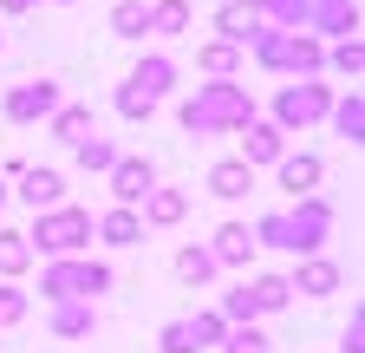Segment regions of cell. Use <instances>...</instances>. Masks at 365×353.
I'll return each mask as SVG.
<instances>
[{"mask_svg": "<svg viewBox=\"0 0 365 353\" xmlns=\"http://www.w3.org/2000/svg\"><path fill=\"white\" fill-rule=\"evenodd\" d=\"M255 111V92L242 79H222V85H196V99L176 105V124L190 131V138H222V131H242Z\"/></svg>", "mask_w": 365, "mask_h": 353, "instance_id": "1", "label": "cell"}, {"mask_svg": "<svg viewBox=\"0 0 365 353\" xmlns=\"http://www.w3.org/2000/svg\"><path fill=\"white\" fill-rule=\"evenodd\" d=\"M20 236H26V249H33V262H39V255H46V262H72V255L91 249V209H78V203L39 209L33 229H20Z\"/></svg>", "mask_w": 365, "mask_h": 353, "instance_id": "2", "label": "cell"}, {"mask_svg": "<svg viewBox=\"0 0 365 353\" xmlns=\"http://www.w3.org/2000/svg\"><path fill=\"white\" fill-rule=\"evenodd\" d=\"M248 53H255V66L261 72H294V79H319L327 72V46H319L313 33H255L248 39Z\"/></svg>", "mask_w": 365, "mask_h": 353, "instance_id": "3", "label": "cell"}, {"mask_svg": "<svg viewBox=\"0 0 365 353\" xmlns=\"http://www.w3.org/2000/svg\"><path fill=\"white\" fill-rule=\"evenodd\" d=\"M111 262H91V255H72V262H46L39 269V294L46 301H91V294H111Z\"/></svg>", "mask_w": 365, "mask_h": 353, "instance_id": "4", "label": "cell"}, {"mask_svg": "<svg viewBox=\"0 0 365 353\" xmlns=\"http://www.w3.org/2000/svg\"><path fill=\"white\" fill-rule=\"evenodd\" d=\"M327 105H333V85H319V79H294V85H281L274 92V131L281 138H294V131H307V124H319L327 118Z\"/></svg>", "mask_w": 365, "mask_h": 353, "instance_id": "5", "label": "cell"}, {"mask_svg": "<svg viewBox=\"0 0 365 353\" xmlns=\"http://www.w3.org/2000/svg\"><path fill=\"white\" fill-rule=\"evenodd\" d=\"M66 99H59V79H20L7 85V99H0V118L7 124H39V118H53Z\"/></svg>", "mask_w": 365, "mask_h": 353, "instance_id": "6", "label": "cell"}, {"mask_svg": "<svg viewBox=\"0 0 365 353\" xmlns=\"http://www.w3.org/2000/svg\"><path fill=\"white\" fill-rule=\"evenodd\" d=\"M327 236H333V203H327V197H300V203L287 209V242H294V255H300V262L319 255V249H327Z\"/></svg>", "mask_w": 365, "mask_h": 353, "instance_id": "7", "label": "cell"}, {"mask_svg": "<svg viewBox=\"0 0 365 353\" xmlns=\"http://www.w3.org/2000/svg\"><path fill=\"white\" fill-rule=\"evenodd\" d=\"M105 184H111L118 209H137V203H144V197L157 190V164H150V157H118Z\"/></svg>", "mask_w": 365, "mask_h": 353, "instance_id": "8", "label": "cell"}, {"mask_svg": "<svg viewBox=\"0 0 365 353\" xmlns=\"http://www.w3.org/2000/svg\"><path fill=\"white\" fill-rule=\"evenodd\" d=\"M313 39H359V0H307Z\"/></svg>", "mask_w": 365, "mask_h": 353, "instance_id": "9", "label": "cell"}, {"mask_svg": "<svg viewBox=\"0 0 365 353\" xmlns=\"http://www.w3.org/2000/svg\"><path fill=\"white\" fill-rule=\"evenodd\" d=\"M14 184H20V190H7V197H20L33 216H39V209H59V203H66V176H59V170H46V164H26V170L14 176Z\"/></svg>", "mask_w": 365, "mask_h": 353, "instance_id": "10", "label": "cell"}, {"mask_svg": "<svg viewBox=\"0 0 365 353\" xmlns=\"http://www.w3.org/2000/svg\"><path fill=\"white\" fill-rule=\"evenodd\" d=\"M339 282H346V269H339V262H327V255H307L300 269L287 275V294H307V301H327V294H339Z\"/></svg>", "mask_w": 365, "mask_h": 353, "instance_id": "11", "label": "cell"}, {"mask_svg": "<svg viewBox=\"0 0 365 353\" xmlns=\"http://www.w3.org/2000/svg\"><path fill=\"white\" fill-rule=\"evenodd\" d=\"M274 176H281V190L300 203V197H319V176H327V164H319L313 151H287L281 164H274Z\"/></svg>", "mask_w": 365, "mask_h": 353, "instance_id": "12", "label": "cell"}, {"mask_svg": "<svg viewBox=\"0 0 365 353\" xmlns=\"http://www.w3.org/2000/svg\"><path fill=\"white\" fill-rule=\"evenodd\" d=\"M182 216H190V190H170V184H157L144 203H137V223L144 229H176Z\"/></svg>", "mask_w": 365, "mask_h": 353, "instance_id": "13", "label": "cell"}, {"mask_svg": "<svg viewBox=\"0 0 365 353\" xmlns=\"http://www.w3.org/2000/svg\"><path fill=\"white\" fill-rule=\"evenodd\" d=\"M124 85H130V92H144L150 105H163V99L176 92V59H170V53H150V59H137V72H130Z\"/></svg>", "mask_w": 365, "mask_h": 353, "instance_id": "14", "label": "cell"}, {"mask_svg": "<svg viewBox=\"0 0 365 353\" xmlns=\"http://www.w3.org/2000/svg\"><path fill=\"white\" fill-rule=\"evenodd\" d=\"M281 157H287V138H281L267 118H248V124H242V164L261 170V164H281Z\"/></svg>", "mask_w": 365, "mask_h": 353, "instance_id": "15", "label": "cell"}, {"mask_svg": "<svg viewBox=\"0 0 365 353\" xmlns=\"http://www.w3.org/2000/svg\"><path fill=\"white\" fill-rule=\"evenodd\" d=\"M215 33H222V46L248 53V39L261 33V20H255V7H248V0H222V7H215Z\"/></svg>", "mask_w": 365, "mask_h": 353, "instance_id": "16", "label": "cell"}, {"mask_svg": "<svg viewBox=\"0 0 365 353\" xmlns=\"http://www.w3.org/2000/svg\"><path fill=\"white\" fill-rule=\"evenodd\" d=\"M91 236H98L105 249H137L144 242V223H137V209H105V216H91Z\"/></svg>", "mask_w": 365, "mask_h": 353, "instance_id": "17", "label": "cell"}, {"mask_svg": "<svg viewBox=\"0 0 365 353\" xmlns=\"http://www.w3.org/2000/svg\"><path fill=\"white\" fill-rule=\"evenodd\" d=\"M255 190V170L242 164V157H222V164H209V197L215 203H242Z\"/></svg>", "mask_w": 365, "mask_h": 353, "instance_id": "18", "label": "cell"}, {"mask_svg": "<svg viewBox=\"0 0 365 353\" xmlns=\"http://www.w3.org/2000/svg\"><path fill=\"white\" fill-rule=\"evenodd\" d=\"M46 327H53L59 340H91L98 334V307L91 301H59L53 314H46Z\"/></svg>", "mask_w": 365, "mask_h": 353, "instance_id": "19", "label": "cell"}, {"mask_svg": "<svg viewBox=\"0 0 365 353\" xmlns=\"http://www.w3.org/2000/svg\"><path fill=\"white\" fill-rule=\"evenodd\" d=\"M209 255H215V269H248V255H255L248 223H222V229L209 236Z\"/></svg>", "mask_w": 365, "mask_h": 353, "instance_id": "20", "label": "cell"}, {"mask_svg": "<svg viewBox=\"0 0 365 353\" xmlns=\"http://www.w3.org/2000/svg\"><path fill=\"white\" fill-rule=\"evenodd\" d=\"M267 33H307V0H248Z\"/></svg>", "mask_w": 365, "mask_h": 353, "instance_id": "21", "label": "cell"}, {"mask_svg": "<svg viewBox=\"0 0 365 353\" xmlns=\"http://www.w3.org/2000/svg\"><path fill=\"white\" fill-rule=\"evenodd\" d=\"M327 124H333V138L359 144V138H365V99H359V92H333V105H327Z\"/></svg>", "mask_w": 365, "mask_h": 353, "instance_id": "22", "label": "cell"}, {"mask_svg": "<svg viewBox=\"0 0 365 353\" xmlns=\"http://www.w3.org/2000/svg\"><path fill=\"white\" fill-rule=\"evenodd\" d=\"M248 288V301H255V314H281V307L294 301L287 294V275H255V282H242Z\"/></svg>", "mask_w": 365, "mask_h": 353, "instance_id": "23", "label": "cell"}, {"mask_svg": "<svg viewBox=\"0 0 365 353\" xmlns=\"http://www.w3.org/2000/svg\"><path fill=\"white\" fill-rule=\"evenodd\" d=\"M72 157H78V170H98V176H111V164H118L124 151H118L111 138H98V131H91V138H78V144H72Z\"/></svg>", "mask_w": 365, "mask_h": 353, "instance_id": "24", "label": "cell"}, {"mask_svg": "<svg viewBox=\"0 0 365 353\" xmlns=\"http://www.w3.org/2000/svg\"><path fill=\"white\" fill-rule=\"evenodd\" d=\"M33 269V249H26V236L20 229H0V282H20Z\"/></svg>", "mask_w": 365, "mask_h": 353, "instance_id": "25", "label": "cell"}, {"mask_svg": "<svg viewBox=\"0 0 365 353\" xmlns=\"http://www.w3.org/2000/svg\"><path fill=\"white\" fill-rule=\"evenodd\" d=\"M196 66L209 72V85H222V79H235V72H242V53H235V46H222V39H209V46L196 53Z\"/></svg>", "mask_w": 365, "mask_h": 353, "instance_id": "26", "label": "cell"}, {"mask_svg": "<svg viewBox=\"0 0 365 353\" xmlns=\"http://www.w3.org/2000/svg\"><path fill=\"white\" fill-rule=\"evenodd\" d=\"M46 124H53V138H59V144H78V138H91V105H59Z\"/></svg>", "mask_w": 365, "mask_h": 353, "instance_id": "27", "label": "cell"}, {"mask_svg": "<svg viewBox=\"0 0 365 353\" xmlns=\"http://www.w3.org/2000/svg\"><path fill=\"white\" fill-rule=\"evenodd\" d=\"M327 72L352 79V92H359V72H365V46H359V39H333V46H327Z\"/></svg>", "mask_w": 365, "mask_h": 353, "instance_id": "28", "label": "cell"}, {"mask_svg": "<svg viewBox=\"0 0 365 353\" xmlns=\"http://www.w3.org/2000/svg\"><path fill=\"white\" fill-rule=\"evenodd\" d=\"M176 282H190V288H202V282H215V255L209 249H176Z\"/></svg>", "mask_w": 365, "mask_h": 353, "instance_id": "29", "label": "cell"}, {"mask_svg": "<svg viewBox=\"0 0 365 353\" xmlns=\"http://www.w3.org/2000/svg\"><path fill=\"white\" fill-rule=\"evenodd\" d=\"M111 33L118 39H144L150 33V7H144V0H118V7H111Z\"/></svg>", "mask_w": 365, "mask_h": 353, "instance_id": "30", "label": "cell"}, {"mask_svg": "<svg viewBox=\"0 0 365 353\" xmlns=\"http://www.w3.org/2000/svg\"><path fill=\"white\" fill-rule=\"evenodd\" d=\"M150 33H157V39L190 33V0H157V7H150Z\"/></svg>", "mask_w": 365, "mask_h": 353, "instance_id": "31", "label": "cell"}, {"mask_svg": "<svg viewBox=\"0 0 365 353\" xmlns=\"http://www.w3.org/2000/svg\"><path fill=\"white\" fill-rule=\"evenodd\" d=\"M190 340H196V353L202 347H222L228 340V321L215 314V307H202V314H190Z\"/></svg>", "mask_w": 365, "mask_h": 353, "instance_id": "32", "label": "cell"}, {"mask_svg": "<svg viewBox=\"0 0 365 353\" xmlns=\"http://www.w3.org/2000/svg\"><path fill=\"white\" fill-rule=\"evenodd\" d=\"M26 307H33V301H26L20 282H0V327H20V321H26Z\"/></svg>", "mask_w": 365, "mask_h": 353, "instance_id": "33", "label": "cell"}, {"mask_svg": "<svg viewBox=\"0 0 365 353\" xmlns=\"http://www.w3.org/2000/svg\"><path fill=\"white\" fill-rule=\"evenodd\" d=\"M222 353H274V340H267L261 327H228V340H222Z\"/></svg>", "mask_w": 365, "mask_h": 353, "instance_id": "34", "label": "cell"}, {"mask_svg": "<svg viewBox=\"0 0 365 353\" xmlns=\"http://www.w3.org/2000/svg\"><path fill=\"white\" fill-rule=\"evenodd\" d=\"M111 105H118V118H130V124H150V111H157L144 92H130V85H118V99H111Z\"/></svg>", "mask_w": 365, "mask_h": 353, "instance_id": "35", "label": "cell"}, {"mask_svg": "<svg viewBox=\"0 0 365 353\" xmlns=\"http://www.w3.org/2000/svg\"><path fill=\"white\" fill-rule=\"evenodd\" d=\"M157 353H196V340H190V321H163V334H157Z\"/></svg>", "mask_w": 365, "mask_h": 353, "instance_id": "36", "label": "cell"}, {"mask_svg": "<svg viewBox=\"0 0 365 353\" xmlns=\"http://www.w3.org/2000/svg\"><path fill=\"white\" fill-rule=\"evenodd\" d=\"M339 353H365V314H359V307H352V321L339 334Z\"/></svg>", "mask_w": 365, "mask_h": 353, "instance_id": "37", "label": "cell"}, {"mask_svg": "<svg viewBox=\"0 0 365 353\" xmlns=\"http://www.w3.org/2000/svg\"><path fill=\"white\" fill-rule=\"evenodd\" d=\"M39 0H0V14H33Z\"/></svg>", "mask_w": 365, "mask_h": 353, "instance_id": "38", "label": "cell"}, {"mask_svg": "<svg viewBox=\"0 0 365 353\" xmlns=\"http://www.w3.org/2000/svg\"><path fill=\"white\" fill-rule=\"evenodd\" d=\"M0 209H7V176H0Z\"/></svg>", "mask_w": 365, "mask_h": 353, "instance_id": "39", "label": "cell"}, {"mask_svg": "<svg viewBox=\"0 0 365 353\" xmlns=\"http://www.w3.org/2000/svg\"><path fill=\"white\" fill-rule=\"evenodd\" d=\"M53 7H78V0H53Z\"/></svg>", "mask_w": 365, "mask_h": 353, "instance_id": "40", "label": "cell"}, {"mask_svg": "<svg viewBox=\"0 0 365 353\" xmlns=\"http://www.w3.org/2000/svg\"><path fill=\"white\" fill-rule=\"evenodd\" d=\"M0 46H7V26H0Z\"/></svg>", "mask_w": 365, "mask_h": 353, "instance_id": "41", "label": "cell"}]
</instances>
